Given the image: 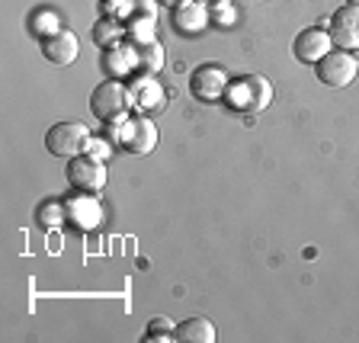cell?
<instances>
[{
  "label": "cell",
  "mask_w": 359,
  "mask_h": 343,
  "mask_svg": "<svg viewBox=\"0 0 359 343\" xmlns=\"http://www.w3.org/2000/svg\"><path fill=\"white\" fill-rule=\"evenodd\" d=\"M180 4H187V0H157V7H167V10H177Z\"/></svg>",
  "instance_id": "603a6c76"
},
{
  "label": "cell",
  "mask_w": 359,
  "mask_h": 343,
  "mask_svg": "<svg viewBox=\"0 0 359 343\" xmlns=\"http://www.w3.org/2000/svg\"><path fill=\"white\" fill-rule=\"evenodd\" d=\"M103 65H106V71H109V77H126L132 67H138V52H135V42L132 45H112V48H106Z\"/></svg>",
  "instance_id": "5bb4252c"
},
{
  "label": "cell",
  "mask_w": 359,
  "mask_h": 343,
  "mask_svg": "<svg viewBox=\"0 0 359 343\" xmlns=\"http://www.w3.org/2000/svg\"><path fill=\"white\" fill-rule=\"evenodd\" d=\"M292 52H295V58H299L302 65H318L327 52H334V39H330L327 29L311 26V29H302L299 36H295Z\"/></svg>",
  "instance_id": "9c48e42d"
},
{
  "label": "cell",
  "mask_w": 359,
  "mask_h": 343,
  "mask_svg": "<svg viewBox=\"0 0 359 343\" xmlns=\"http://www.w3.org/2000/svg\"><path fill=\"white\" fill-rule=\"evenodd\" d=\"M128 109H132V106H128V87L122 81H116V77L97 83L93 93H90V112H93L100 122H106V126L122 122Z\"/></svg>",
  "instance_id": "7a4b0ae2"
},
{
  "label": "cell",
  "mask_w": 359,
  "mask_h": 343,
  "mask_svg": "<svg viewBox=\"0 0 359 343\" xmlns=\"http://www.w3.org/2000/svg\"><path fill=\"white\" fill-rule=\"evenodd\" d=\"M116 138H119V144L128 151V154L144 157L157 148V138H161V135H157L154 122L138 112V116H128V119L116 122Z\"/></svg>",
  "instance_id": "3957f363"
},
{
  "label": "cell",
  "mask_w": 359,
  "mask_h": 343,
  "mask_svg": "<svg viewBox=\"0 0 359 343\" xmlns=\"http://www.w3.org/2000/svg\"><path fill=\"white\" fill-rule=\"evenodd\" d=\"M126 36V26H119L116 16H103V20L93 26V42L100 48H112V45H119V39Z\"/></svg>",
  "instance_id": "ac0fdd59"
},
{
  "label": "cell",
  "mask_w": 359,
  "mask_h": 343,
  "mask_svg": "<svg viewBox=\"0 0 359 343\" xmlns=\"http://www.w3.org/2000/svg\"><path fill=\"white\" fill-rule=\"evenodd\" d=\"M83 154L97 157V161H106V157H109V144L100 142V138H93V135H90V142H87V148H83Z\"/></svg>",
  "instance_id": "7402d4cb"
},
{
  "label": "cell",
  "mask_w": 359,
  "mask_h": 343,
  "mask_svg": "<svg viewBox=\"0 0 359 343\" xmlns=\"http://www.w3.org/2000/svg\"><path fill=\"white\" fill-rule=\"evenodd\" d=\"M228 83H231V77H228V71L218 65H199L189 74V93H193L199 103H218V100H224V93H228Z\"/></svg>",
  "instance_id": "52a82bcc"
},
{
  "label": "cell",
  "mask_w": 359,
  "mask_h": 343,
  "mask_svg": "<svg viewBox=\"0 0 359 343\" xmlns=\"http://www.w3.org/2000/svg\"><path fill=\"white\" fill-rule=\"evenodd\" d=\"M173 16V29L177 32H187V36H196L209 26V7L202 4V0H187V4H180L177 10H170Z\"/></svg>",
  "instance_id": "7c38bea8"
},
{
  "label": "cell",
  "mask_w": 359,
  "mask_h": 343,
  "mask_svg": "<svg viewBox=\"0 0 359 343\" xmlns=\"http://www.w3.org/2000/svg\"><path fill=\"white\" fill-rule=\"evenodd\" d=\"M135 52H138V71L142 74H157L164 67V45L157 42V39L135 45Z\"/></svg>",
  "instance_id": "2e32d148"
},
{
  "label": "cell",
  "mask_w": 359,
  "mask_h": 343,
  "mask_svg": "<svg viewBox=\"0 0 359 343\" xmlns=\"http://www.w3.org/2000/svg\"><path fill=\"white\" fill-rule=\"evenodd\" d=\"M144 343H154V340H177V324L170 321V318H164V314H161V318H151L148 321V328H144V337H142Z\"/></svg>",
  "instance_id": "d6986e66"
},
{
  "label": "cell",
  "mask_w": 359,
  "mask_h": 343,
  "mask_svg": "<svg viewBox=\"0 0 359 343\" xmlns=\"http://www.w3.org/2000/svg\"><path fill=\"white\" fill-rule=\"evenodd\" d=\"M346 4H350V7H359V0H346Z\"/></svg>",
  "instance_id": "d4e9b609"
},
{
  "label": "cell",
  "mask_w": 359,
  "mask_h": 343,
  "mask_svg": "<svg viewBox=\"0 0 359 343\" xmlns=\"http://www.w3.org/2000/svg\"><path fill=\"white\" fill-rule=\"evenodd\" d=\"M128 36H132L135 45L151 42V39H154V16H148V13H132V20H128Z\"/></svg>",
  "instance_id": "ffe728a7"
},
{
  "label": "cell",
  "mask_w": 359,
  "mask_h": 343,
  "mask_svg": "<svg viewBox=\"0 0 359 343\" xmlns=\"http://www.w3.org/2000/svg\"><path fill=\"white\" fill-rule=\"evenodd\" d=\"M65 218H67V206L61 199H45L42 206L36 209V224L39 228H45V231H55Z\"/></svg>",
  "instance_id": "e0dca14e"
},
{
  "label": "cell",
  "mask_w": 359,
  "mask_h": 343,
  "mask_svg": "<svg viewBox=\"0 0 359 343\" xmlns=\"http://www.w3.org/2000/svg\"><path fill=\"white\" fill-rule=\"evenodd\" d=\"M209 10H215V7H224V4H234V0H202Z\"/></svg>",
  "instance_id": "cb8c5ba5"
},
{
  "label": "cell",
  "mask_w": 359,
  "mask_h": 343,
  "mask_svg": "<svg viewBox=\"0 0 359 343\" xmlns=\"http://www.w3.org/2000/svg\"><path fill=\"white\" fill-rule=\"evenodd\" d=\"M224 103L238 112H263L269 103H273V83H269L263 74H244V77L228 83Z\"/></svg>",
  "instance_id": "6da1fadb"
},
{
  "label": "cell",
  "mask_w": 359,
  "mask_h": 343,
  "mask_svg": "<svg viewBox=\"0 0 359 343\" xmlns=\"http://www.w3.org/2000/svg\"><path fill=\"white\" fill-rule=\"evenodd\" d=\"M126 87H128V106H132L135 112L148 116V112H154V109H164L167 93H164V87L154 81V74H142V71H138V77H132Z\"/></svg>",
  "instance_id": "ba28073f"
},
{
  "label": "cell",
  "mask_w": 359,
  "mask_h": 343,
  "mask_svg": "<svg viewBox=\"0 0 359 343\" xmlns=\"http://www.w3.org/2000/svg\"><path fill=\"white\" fill-rule=\"evenodd\" d=\"M209 20L215 22V26H231V22L238 20V10H234V4H224V7L209 10Z\"/></svg>",
  "instance_id": "44dd1931"
},
{
  "label": "cell",
  "mask_w": 359,
  "mask_h": 343,
  "mask_svg": "<svg viewBox=\"0 0 359 343\" xmlns=\"http://www.w3.org/2000/svg\"><path fill=\"white\" fill-rule=\"evenodd\" d=\"M330 39H334L337 48L344 52H356L359 48V7H340L334 16H330V26H327Z\"/></svg>",
  "instance_id": "30bf717a"
},
{
  "label": "cell",
  "mask_w": 359,
  "mask_h": 343,
  "mask_svg": "<svg viewBox=\"0 0 359 343\" xmlns=\"http://www.w3.org/2000/svg\"><path fill=\"white\" fill-rule=\"evenodd\" d=\"M356 74H359V58L344 52V48H340V52H327L314 65V77H318L324 87H334V90L350 87V83L356 81Z\"/></svg>",
  "instance_id": "5b68a950"
},
{
  "label": "cell",
  "mask_w": 359,
  "mask_h": 343,
  "mask_svg": "<svg viewBox=\"0 0 359 343\" xmlns=\"http://www.w3.org/2000/svg\"><path fill=\"white\" fill-rule=\"evenodd\" d=\"M87 142H90V132L83 122H55V126L45 132V151L52 157L83 154Z\"/></svg>",
  "instance_id": "277c9868"
},
{
  "label": "cell",
  "mask_w": 359,
  "mask_h": 343,
  "mask_svg": "<svg viewBox=\"0 0 359 343\" xmlns=\"http://www.w3.org/2000/svg\"><path fill=\"white\" fill-rule=\"evenodd\" d=\"M177 340L180 343H212L215 340V324L209 318H187L177 324Z\"/></svg>",
  "instance_id": "9a60e30c"
},
{
  "label": "cell",
  "mask_w": 359,
  "mask_h": 343,
  "mask_svg": "<svg viewBox=\"0 0 359 343\" xmlns=\"http://www.w3.org/2000/svg\"><path fill=\"white\" fill-rule=\"evenodd\" d=\"M67 218L81 228H97L100 218H103V209H100V202L93 199V193H81L74 199H67Z\"/></svg>",
  "instance_id": "4fadbf2b"
},
{
  "label": "cell",
  "mask_w": 359,
  "mask_h": 343,
  "mask_svg": "<svg viewBox=\"0 0 359 343\" xmlns=\"http://www.w3.org/2000/svg\"><path fill=\"white\" fill-rule=\"evenodd\" d=\"M65 173H67V183H71L77 193H100V189L106 187V180H109L106 164L97 161V157H90V154L67 157V170Z\"/></svg>",
  "instance_id": "8992f818"
},
{
  "label": "cell",
  "mask_w": 359,
  "mask_h": 343,
  "mask_svg": "<svg viewBox=\"0 0 359 343\" xmlns=\"http://www.w3.org/2000/svg\"><path fill=\"white\" fill-rule=\"evenodd\" d=\"M42 55L45 61H52V65H71V61H77V55H81V42H77V36L71 29H55L52 36L42 39Z\"/></svg>",
  "instance_id": "8fae6325"
}]
</instances>
